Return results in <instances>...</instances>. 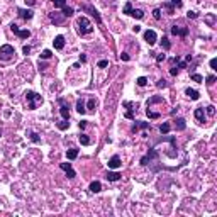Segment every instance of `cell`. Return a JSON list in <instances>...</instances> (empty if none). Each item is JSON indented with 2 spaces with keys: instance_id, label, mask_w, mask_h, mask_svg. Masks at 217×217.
I'll return each mask as SVG.
<instances>
[{
  "instance_id": "obj_1",
  "label": "cell",
  "mask_w": 217,
  "mask_h": 217,
  "mask_svg": "<svg viewBox=\"0 0 217 217\" xmlns=\"http://www.w3.org/2000/svg\"><path fill=\"white\" fill-rule=\"evenodd\" d=\"M76 26H78V34H80V36H85V34L94 32V26L90 24V21H88L87 17H80L78 21H76Z\"/></svg>"
},
{
  "instance_id": "obj_2",
  "label": "cell",
  "mask_w": 217,
  "mask_h": 217,
  "mask_svg": "<svg viewBox=\"0 0 217 217\" xmlns=\"http://www.w3.org/2000/svg\"><path fill=\"white\" fill-rule=\"evenodd\" d=\"M26 99H27V104H29V109L31 110H36L37 105L42 104V97L39 94H36V92H26Z\"/></svg>"
},
{
  "instance_id": "obj_3",
  "label": "cell",
  "mask_w": 217,
  "mask_h": 217,
  "mask_svg": "<svg viewBox=\"0 0 217 217\" xmlns=\"http://www.w3.org/2000/svg\"><path fill=\"white\" fill-rule=\"evenodd\" d=\"M122 14L131 15V17H136V19H142V17H144V12H142L141 9H133V3H131V2H126Z\"/></svg>"
},
{
  "instance_id": "obj_4",
  "label": "cell",
  "mask_w": 217,
  "mask_h": 217,
  "mask_svg": "<svg viewBox=\"0 0 217 217\" xmlns=\"http://www.w3.org/2000/svg\"><path fill=\"white\" fill-rule=\"evenodd\" d=\"M14 54H15L14 46H10V44H3V46H0V60H2V61H9V60H12Z\"/></svg>"
},
{
  "instance_id": "obj_5",
  "label": "cell",
  "mask_w": 217,
  "mask_h": 217,
  "mask_svg": "<svg viewBox=\"0 0 217 217\" xmlns=\"http://www.w3.org/2000/svg\"><path fill=\"white\" fill-rule=\"evenodd\" d=\"M10 31L15 34L17 37H21V39H27V37L31 36V31H27V29H21L17 24H10Z\"/></svg>"
},
{
  "instance_id": "obj_6",
  "label": "cell",
  "mask_w": 217,
  "mask_h": 217,
  "mask_svg": "<svg viewBox=\"0 0 217 217\" xmlns=\"http://www.w3.org/2000/svg\"><path fill=\"white\" fill-rule=\"evenodd\" d=\"M58 104L61 105V109H60L61 117H63V119H66V121H70V107H68L66 100H65V99H58Z\"/></svg>"
},
{
  "instance_id": "obj_7",
  "label": "cell",
  "mask_w": 217,
  "mask_h": 217,
  "mask_svg": "<svg viewBox=\"0 0 217 217\" xmlns=\"http://www.w3.org/2000/svg\"><path fill=\"white\" fill-rule=\"evenodd\" d=\"M171 34L173 36H180V37H187L188 29L187 27H180V26H171Z\"/></svg>"
},
{
  "instance_id": "obj_8",
  "label": "cell",
  "mask_w": 217,
  "mask_h": 217,
  "mask_svg": "<svg viewBox=\"0 0 217 217\" xmlns=\"http://www.w3.org/2000/svg\"><path fill=\"white\" fill-rule=\"evenodd\" d=\"M60 168L63 170L65 173H66V176H68V178H75V176H76V173H75V170H73L71 163H61Z\"/></svg>"
},
{
  "instance_id": "obj_9",
  "label": "cell",
  "mask_w": 217,
  "mask_h": 217,
  "mask_svg": "<svg viewBox=\"0 0 217 217\" xmlns=\"http://www.w3.org/2000/svg\"><path fill=\"white\" fill-rule=\"evenodd\" d=\"M156 39H158V36H156V32H154L153 29H148V31L144 32V41L148 42L149 46H153L154 42H156Z\"/></svg>"
},
{
  "instance_id": "obj_10",
  "label": "cell",
  "mask_w": 217,
  "mask_h": 217,
  "mask_svg": "<svg viewBox=\"0 0 217 217\" xmlns=\"http://www.w3.org/2000/svg\"><path fill=\"white\" fill-rule=\"evenodd\" d=\"M107 165H109V168H110V170H119L122 166V163H121V158L115 154V156H112L110 160H109Z\"/></svg>"
},
{
  "instance_id": "obj_11",
  "label": "cell",
  "mask_w": 217,
  "mask_h": 217,
  "mask_svg": "<svg viewBox=\"0 0 217 217\" xmlns=\"http://www.w3.org/2000/svg\"><path fill=\"white\" fill-rule=\"evenodd\" d=\"M17 12H19V17L24 19V21H31L34 17V12L31 9H19Z\"/></svg>"
},
{
  "instance_id": "obj_12",
  "label": "cell",
  "mask_w": 217,
  "mask_h": 217,
  "mask_svg": "<svg viewBox=\"0 0 217 217\" xmlns=\"http://www.w3.org/2000/svg\"><path fill=\"white\" fill-rule=\"evenodd\" d=\"M124 107L127 109V112H126V117L133 121V119H134V114H133V110H134V109H133V107H134V104H133V102H129V100H126V102H124Z\"/></svg>"
},
{
  "instance_id": "obj_13",
  "label": "cell",
  "mask_w": 217,
  "mask_h": 217,
  "mask_svg": "<svg viewBox=\"0 0 217 217\" xmlns=\"http://www.w3.org/2000/svg\"><path fill=\"white\" fill-rule=\"evenodd\" d=\"M195 119H197V121H199L200 124H204V122H205V112H204V107L195 109Z\"/></svg>"
},
{
  "instance_id": "obj_14",
  "label": "cell",
  "mask_w": 217,
  "mask_h": 217,
  "mask_svg": "<svg viewBox=\"0 0 217 217\" xmlns=\"http://www.w3.org/2000/svg\"><path fill=\"white\" fill-rule=\"evenodd\" d=\"M173 122H175V129L176 131H185V127H187V124H185V119L183 117H176Z\"/></svg>"
},
{
  "instance_id": "obj_15",
  "label": "cell",
  "mask_w": 217,
  "mask_h": 217,
  "mask_svg": "<svg viewBox=\"0 0 217 217\" xmlns=\"http://www.w3.org/2000/svg\"><path fill=\"white\" fill-rule=\"evenodd\" d=\"M53 44H54V49H63L65 48V37L63 36H56L54 41H53Z\"/></svg>"
},
{
  "instance_id": "obj_16",
  "label": "cell",
  "mask_w": 217,
  "mask_h": 217,
  "mask_svg": "<svg viewBox=\"0 0 217 217\" xmlns=\"http://www.w3.org/2000/svg\"><path fill=\"white\" fill-rule=\"evenodd\" d=\"M185 95L192 100H199V97H200V94L197 90H193V88H187V90H185Z\"/></svg>"
},
{
  "instance_id": "obj_17",
  "label": "cell",
  "mask_w": 217,
  "mask_h": 217,
  "mask_svg": "<svg viewBox=\"0 0 217 217\" xmlns=\"http://www.w3.org/2000/svg\"><path fill=\"white\" fill-rule=\"evenodd\" d=\"M49 19H51L54 24H63L65 15H63V17H60V15H58V12H53V14H49Z\"/></svg>"
},
{
  "instance_id": "obj_18",
  "label": "cell",
  "mask_w": 217,
  "mask_h": 217,
  "mask_svg": "<svg viewBox=\"0 0 217 217\" xmlns=\"http://www.w3.org/2000/svg\"><path fill=\"white\" fill-rule=\"evenodd\" d=\"M105 178H107L109 181H117L119 178H121V173H117V171H109Z\"/></svg>"
},
{
  "instance_id": "obj_19",
  "label": "cell",
  "mask_w": 217,
  "mask_h": 217,
  "mask_svg": "<svg viewBox=\"0 0 217 217\" xmlns=\"http://www.w3.org/2000/svg\"><path fill=\"white\" fill-rule=\"evenodd\" d=\"M100 190H102V183H100V181H92V183H90V192L99 193Z\"/></svg>"
},
{
  "instance_id": "obj_20",
  "label": "cell",
  "mask_w": 217,
  "mask_h": 217,
  "mask_svg": "<svg viewBox=\"0 0 217 217\" xmlns=\"http://www.w3.org/2000/svg\"><path fill=\"white\" fill-rule=\"evenodd\" d=\"M85 10H88V12H92V15H94V17L97 19V22H99V24H102V19H100V14L97 12V10L94 9V7H83Z\"/></svg>"
},
{
  "instance_id": "obj_21",
  "label": "cell",
  "mask_w": 217,
  "mask_h": 217,
  "mask_svg": "<svg viewBox=\"0 0 217 217\" xmlns=\"http://www.w3.org/2000/svg\"><path fill=\"white\" fill-rule=\"evenodd\" d=\"M165 104V99H163V97H151V99L148 100V107H151L153 105V104Z\"/></svg>"
},
{
  "instance_id": "obj_22",
  "label": "cell",
  "mask_w": 217,
  "mask_h": 217,
  "mask_svg": "<svg viewBox=\"0 0 217 217\" xmlns=\"http://www.w3.org/2000/svg\"><path fill=\"white\" fill-rule=\"evenodd\" d=\"M78 139H80V142H81L83 146H88V144H92V139L88 137L87 134H80V136H78Z\"/></svg>"
},
{
  "instance_id": "obj_23",
  "label": "cell",
  "mask_w": 217,
  "mask_h": 217,
  "mask_svg": "<svg viewBox=\"0 0 217 217\" xmlns=\"http://www.w3.org/2000/svg\"><path fill=\"white\" fill-rule=\"evenodd\" d=\"M76 156H78V149L71 148V149L66 151V158H68V160H76Z\"/></svg>"
},
{
  "instance_id": "obj_24",
  "label": "cell",
  "mask_w": 217,
  "mask_h": 217,
  "mask_svg": "<svg viewBox=\"0 0 217 217\" xmlns=\"http://www.w3.org/2000/svg\"><path fill=\"white\" fill-rule=\"evenodd\" d=\"M76 112H78V114H81V115L87 112V107H85L83 100H78V102H76Z\"/></svg>"
},
{
  "instance_id": "obj_25",
  "label": "cell",
  "mask_w": 217,
  "mask_h": 217,
  "mask_svg": "<svg viewBox=\"0 0 217 217\" xmlns=\"http://www.w3.org/2000/svg\"><path fill=\"white\" fill-rule=\"evenodd\" d=\"M148 127H149V129H151L149 122H139V121H137V124H136V126L133 127V131H134V133H136V131H137V129H148Z\"/></svg>"
},
{
  "instance_id": "obj_26",
  "label": "cell",
  "mask_w": 217,
  "mask_h": 217,
  "mask_svg": "<svg viewBox=\"0 0 217 217\" xmlns=\"http://www.w3.org/2000/svg\"><path fill=\"white\" fill-rule=\"evenodd\" d=\"M170 129H171V126H170V122H163L161 126H160V133L165 136V134H168L170 133Z\"/></svg>"
},
{
  "instance_id": "obj_27",
  "label": "cell",
  "mask_w": 217,
  "mask_h": 217,
  "mask_svg": "<svg viewBox=\"0 0 217 217\" xmlns=\"http://www.w3.org/2000/svg\"><path fill=\"white\" fill-rule=\"evenodd\" d=\"M56 126H58V129H60V131H65V129H68V127H70V122L66 121V119H63V121L58 122Z\"/></svg>"
},
{
  "instance_id": "obj_28",
  "label": "cell",
  "mask_w": 217,
  "mask_h": 217,
  "mask_svg": "<svg viewBox=\"0 0 217 217\" xmlns=\"http://www.w3.org/2000/svg\"><path fill=\"white\" fill-rule=\"evenodd\" d=\"M146 115H148L149 119H158V117H160V112H153V110H151V109L148 107V109H146Z\"/></svg>"
},
{
  "instance_id": "obj_29",
  "label": "cell",
  "mask_w": 217,
  "mask_h": 217,
  "mask_svg": "<svg viewBox=\"0 0 217 217\" xmlns=\"http://www.w3.org/2000/svg\"><path fill=\"white\" fill-rule=\"evenodd\" d=\"M54 3V7H58V9H65L66 7V0H51Z\"/></svg>"
},
{
  "instance_id": "obj_30",
  "label": "cell",
  "mask_w": 217,
  "mask_h": 217,
  "mask_svg": "<svg viewBox=\"0 0 217 217\" xmlns=\"http://www.w3.org/2000/svg\"><path fill=\"white\" fill-rule=\"evenodd\" d=\"M61 10H63V15H65V17H71V15H73V12H75V10H73L71 9V7H65V9H61Z\"/></svg>"
},
{
  "instance_id": "obj_31",
  "label": "cell",
  "mask_w": 217,
  "mask_h": 217,
  "mask_svg": "<svg viewBox=\"0 0 217 217\" xmlns=\"http://www.w3.org/2000/svg\"><path fill=\"white\" fill-rule=\"evenodd\" d=\"M95 107H97V100L90 99V100H88V104H87V110H94Z\"/></svg>"
},
{
  "instance_id": "obj_32",
  "label": "cell",
  "mask_w": 217,
  "mask_h": 217,
  "mask_svg": "<svg viewBox=\"0 0 217 217\" xmlns=\"http://www.w3.org/2000/svg\"><path fill=\"white\" fill-rule=\"evenodd\" d=\"M53 56V53H51V49H44V51L41 53V58L42 60H49V58Z\"/></svg>"
},
{
  "instance_id": "obj_33",
  "label": "cell",
  "mask_w": 217,
  "mask_h": 217,
  "mask_svg": "<svg viewBox=\"0 0 217 217\" xmlns=\"http://www.w3.org/2000/svg\"><path fill=\"white\" fill-rule=\"evenodd\" d=\"M192 80L197 81V83H204V76L199 75V73H193V75H192Z\"/></svg>"
},
{
  "instance_id": "obj_34",
  "label": "cell",
  "mask_w": 217,
  "mask_h": 217,
  "mask_svg": "<svg viewBox=\"0 0 217 217\" xmlns=\"http://www.w3.org/2000/svg\"><path fill=\"white\" fill-rule=\"evenodd\" d=\"M161 46H163L165 49H170V48H171V44H170V41H168V37H166V36H163V39H161Z\"/></svg>"
},
{
  "instance_id": "obj_35",
  "label": "cell",
  "mask_w": 217,
  "mask_h": 217,
  "mask_svg": "<svg viewBox=\"0 0 217 217\" xmlns=\"http://www.w3.org/2000/svg\"><path fill=\"white\" fill-rule=\"evenodd\" d=\"M136 81H137V85H139V87H144V85L148 83V78H146V76H139V78L136 80Z\"/></svg>"
},
{
  "instance_id": "obj_36",
  "label": "cell",
  "mask_w": 217,
  "mask_h": 217,
  "mask_svg": "<svg viewBox=\"0 0 217 217\" xmlns=\"http://www.w3.org/2000/svg\"><path fill=\"white\" fill-rule=\"evenodd\" d=\"M29 136H31V141H32V142H39L41 141V137L36 133H29Z\"/></svg>"
},
{
  "instance_id": "obj_37",
  "label": "cell",
  "mask_w": 217,
  "mask_h": 217,
  "mask_svg": "<svg viewBox=\"0 0 217 217\" xmlns=\"http://www.w3.org/2000/svg\"><path fill=\"white\" fill-rule=\"evenodd\" d=\"M205 80H207V81H205L207 85H214V83H215V76H214V75H209Z\"/></svg>"
},
{
  "instance_id": "obj_38",
  "label": "cell",
  "mask_w": 217,
  "mask_h": 217,
  "mask_svg": "<svg viewBox=\"0 0 217 217\" xmlns=\"http://www.w3.org/2000/svg\"><path fill=\"white\" fill-rule=\"evenodd\" d=\"M97 66H99V68H105V66H109V61L107 60H100Z\"/></svg>"
},
{
  "instance_id": "obj_39",
  "label": "cell",
  "mask_w": 217,
  "mask_h": 217,
  "mask_svg": "<svg viewBox=\"0 0 217 217\" xmlns=\"http://www.w3.org/2000/svg\"><path fill=\"white\" fill-rule=\"evenodd\" d=\"M165 7L168 9V14H175V7H173L171 3H165Z\"/></svg>"
},
{
  "instance_id": "obj_40",
  "label": "cell",
  "mask_w": 217,
  "mask_h": 217,
  "mask_svg": "<svg viewBox=\"0 0 217 217\" xmlns=\"http://www.w3.org/2000/svg\"><path fill=\"white\" fill-rule=\"evenodd\" d=\"M181 3H183L181 0H171V5L175 7V9H178V7H181Z\"/></svg>"
},
{
  "instance_id": "obj_41",
  "label": "cell",
  "mask_w": 217,
  "mask_h": 217,
  "mask_svg": "<svg viewBox=\"0 0 217 217\" xmlns=\"http://www.w3.org/2000/svg\"><path fill=\"white\" fill-rule=\"evenodd\" d=\"M207 114H209V115H214V114H215V107H214V105H209V107H207Z\"/></svg>"
},
{
  "instance_id": "obj_42",
  "label": "cell",
  "mask_w": 217,
  "mask_h": 217,
  "mask_svg": "<svg viewBox=\"0 0 217 217\" xmlns=\"http://www.w3.org/2000/svg\"><path fill=\"white\" fill-rule=\"evenodd\" d=\"M153 15H154V19H161V10L160 9H154L153 10Z\"/></svg>"
},
{
  "instance_id": "obj_43",
  "label": "cell",
  "mask_w": 217,
  "mask_h": 217,
  "mask_svg": "<svg viewBox=\"0 0 217 217\" xmlns=\"http://www.w3.org/2000/svg\"><path fill=\"white\" fill-rule=\"evenodd\" d=\"M187 17H188V19H197V17H199V14L193 12V10H190V12L187 14Z\"/></svg>"
},
{
  "instance_id": "obj_44",
  "label": "cell",
  "mask_w": 217,
  "mask_h": 217,
  "mask_svg": "<svg viewBox=\"0 0 217 217\" xmlns=\"http://www.w3.org/2000/svg\"><path fill=\"white\" fill-rule=\"evenodd\" d=\"M210 68L217 70V58H212V60H210Z\"/></svg>"
},
{
  "instance_id": "obj_45",
  "label": "cell",
  "mask_w": 217,
  "mask_h": 217,
  "mask_svg": "<svg viewBox=\"0 0 217 217\" xmlns=\"http://www.w3.org/2000/svg\"><path fill=\"white\" fill-rule=\"evenodd\" d=\"M178 71H180V70H178L176 66H173L171 70H170V75H171V76H176V75H178Z\"/></svg>"
},
{
  "instance_id": "obj_46",
  "label": "cell",
  "mask_w": 217,
  "mask_h": 217,
  "mask_svg": "<svg viewBox=\"0 0 217 217\" xmlns=\"http://www.w3.org/2000/svg\"><path fill=\"white\" fill-rule=\"evenodd\" d=\"M156 87H158V88H165V87H166V80H160V81L156 83Z\"/></svg>"
},
{
  "instance_id": "obj_47",
  "label": "cell",
  "mask_w": 217,
  "mask_h": 217,
  "mask_svg": "<svg viewBox=\"0 0 217 217\" xmlns=\"http://www.w3.org/2000/svg\"><path fill=\"white\" fill-rule=\"evenodd\" d=\"M121 60H122V61H129V54H127V53H122V54H121Z\"/></svg>"
},
{
  "instance_id": "obj_48",
  "label": "cell",
  "mask_w": 217,
  "mask_h": 217,
  "mask_svg": "<svg viewBox=\"0 0 217 217\" xmlns=\"http://www.w3.org/2000/svg\"><path fill=\"white\" fill-rule=\"evenodd\" d=\"M22 53H24V54H29V53H31V46H24V48H22Z\"/></svg>"
},
{
  "instance_id": "obj_49",
  "label": "cell",
  "mask_w": 217,
  "mask_h": 217,
  "mask_svg": "<svg viewBox=\"0 0 217 217\" xmlns=\"http://www.w3.org/2000/svg\"><path fill=\"white\" fill-rule=\"evenodd\" d=\"M87 122H88V121H80V122H78L80 129H85V127H87Z\"/></svg>"
},
{
  "instance_id": "obj_50",
  "label": "cell",
  "mask_w": 217,
  "mask_h": 217,
  "mask_svg": "<svg viewBox=\"0 0 217 217\" xmlns=\"http://www.w3.org/2000/svg\"><path fill=\"white\" fill-rule=\"evenodd\" d=\"M156 61H158V63H161V61H165V54H158V56H156Z\"/></svg>"
},
{
  "instance_id": "obj_51",
  "label": "cell",
  "mask_w": 217,
  "mask_h": 217,
  "mask_svg": "<svg viewBox=\"0 0 217 217\" xmlns=\"http://www.w3.org/2000/svg\"><path fill=\"white\" fill-rule=\"evenodd\" d=\"M80 61H81V63H85V61H87V56H85V54H80Z\"/></svg>"
},
{
  "instance_id": "obj_52",
  "label": "cell",
  "mask_w": 217,
  "mask_h": 217,
  "mask_svg": "<svg viewBox=\"0 0 217 217\" xmlns=\"http://www.w3.org/2000/svg\"><path fill=\"white\" fill-rule=\"evenodd\" d=\"M26 3H27V5H34V3H36V0H26Z\"/></svg>"
},
{
  "instance_id": "obj_53",
  "label": "cell",
  "mask_w": 217,
  "mask_h": 217,
  "mask_svg": "<svg viewBox=\"0 0 217 217\" xmlns=\"http://www.w3.org/2000/svg\"><path fill=\"white\" fill-rule=\"evenodd\" d=\"M133 31H134V32H139V31H141V27H139V26H134Z\"/></svg>"
},
{
  "instance_id": "obj_54",
  "label": "cell",
  "mask_w": 217,
  "mask_h": 217,
  "mask_svg": "<svg viewBox=\"0 0 217 217\" xmlns=\"http://www.w3.org/2000/svg\"><path fill=\"white\" fill-rule=\"evenodd\" d=\"M110 2H115V0H110Z\"/></svg>"
},
{
  "instance_id": "obj_55",
  "label": "cell",
  "mask_w": 217,
  "mask_h": 217,
  "mask_svg": "<svg viewBox=\"0 0 217 217\" xmlns=\"http://www.w3.org/2000/svg\"><path fill=\"white\" fill-rule=\"evenodd\" d=\"M0 136H2V131H0Z\"/></svg>"
}]
</instances>
